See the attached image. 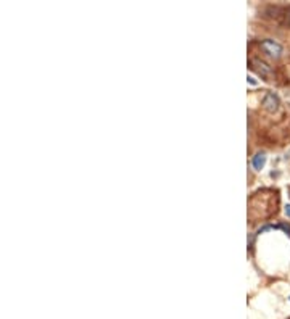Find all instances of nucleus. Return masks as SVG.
Listing matches in <instances>:
<instances>
[{
    "label": "nucleus",
    "mask_w": 290,
    "mask_h": 319,
    "mask_svg": "<svg viewBox=\"0 0 290 319\" xmlns=\"http://www.w3.org/2000/svg\"><path fill=\"white\" fill-rule=\"evenodd\" d=\"M286 215L290 218V205H287V206H286Z\"/></svg>",
    "instance_id": "6"
},
{
    "label": "nucleus",
    "mask_w": 290,
    "mask_h": 319,
    "mask_svg": "<svg viewBox=\"0 0 290 319\" xmlns=\"http://www.w3.org/2000/svg\"><path fill=\"white\" fill-rule=\"evenodd\" d=\"M261 47H263V50H264V52H266L271 58H281L282 53H284L282 45L279 44V42H276V40H273V39L263 40V42H261Z\"/></svg>",
    "instance_id": "1"
},
{
    "label": "nucleus",
    "mask_w": 290,
    "mask_h": 319,
    "mask_svg": "<svg viewBox=\"0 0 290 319\" xmlns=\"http://www.w3.org/2000/svg\"><path fill=\"white\" fill-rule=\"evenodd\" d=\"M248 81H250V84H253V85L257 84V81H255V79L252 78V76H248Z\"/></svg>",
    "instance_id": "5"
},
{
    "label": "nucleus",
    "mask_w": 290,
    "mask_h": 319,
    "mask_svg": "<svg viewBox=\"0 0 290 319\" xmlns=\"http://www.w3.org/2000/svg\"><path fill=\"white\" fill-rule=\"evenodd\" d=\"M264 163H266V156H264V153H257L253 156V160H252V166L257 171H259L264 166Z\"/></svg>",
    "instance_id": "4"
},
{
    "label": "nucleus",
    "mask_w": 290,
    "mask_h": 319,
    "mask_svg": "<svg viewBox=\"0 0 290 319\" xmlns=\"http://www.w3.org/2000/svg\"><path fill=\"white\" fill-rule=\"evenodd\" d=\"M252 65H255L253 68L257 69L258 73L261 74V76H269V74L273 73V71H271V68H269L268 65L264 63V62H259V60H252Z\"/></svg>",
    "instance_id": "3"
},
{
    "label": "nucleus",
    "mask_w": 290,
    "mask_h": 319,
    "mask_svg": "<svg viewBox=\"0 0 290 319\" xmlns=\"http://www.w3.org/2000/svg\"><path fill=\"white\" fill-rule=\"evenodd\" d=\"M289 23H290V17H289Z\"/></svg>",
    "instance_id": "7"
},
{
    "label": "nucleus",
    "mask_w": 290,
    "mask_h": 319,
    "mask_svg": "<svg viewBox=\"0 0 290 319\" xmlns=\"http://www.w3.org/2000/svg\"><path fill=\"white\" fill-rule=\"evenodd\" d=\"M263 106H264V108H266L268 111L274 113V111L279 108V99H277V95H274L273 92H268L266 95H264V99H263Z\"/></svg>",
    "instance_id": "2"
}]
</instances>
